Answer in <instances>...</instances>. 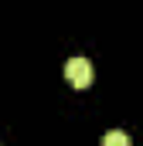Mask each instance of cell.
Masks as SVG:
<instances>
[{
	"instance_id": "6da1fadb",
	"label": "cell",
	"mask_w": 143,
	"mask_h": 146,
	"mask_svg": "<svg viewBox=\"0 0 143 146\" xmlns=\"http://www.w3.org/2000/svg\"><path fill=\"white\" fill-rule=\"evenodd\" d=\"M65 78L72 82V88H89L92 85V61L89 58H68L65 61Z\"/></svg>"
},
{
	"instance_id": "7a4b0ae2",
	"label": "cell",
	"mask_w": 143,
	"mask_h": 146,
	"mask_svg": "<svg viewBox=\"0 0 143 146\" xmlns=\"http://www.w3.org/2000/svg\"><path fill=\"white\" fill-rule=\"evenodd\" d=\"M102 146H133V139H130L123 129H109L106 139H102Z\"/></svg>"
}]
</instances>
